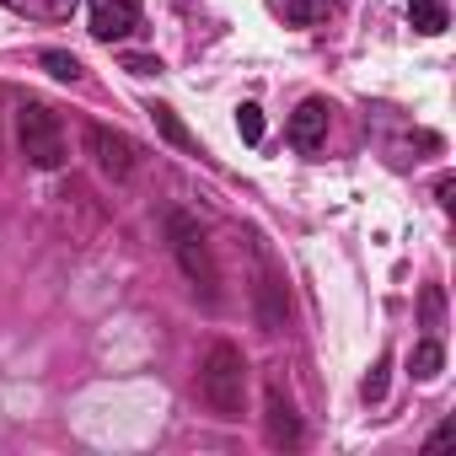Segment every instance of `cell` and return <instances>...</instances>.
Wrapping results in <instances>:
<instances>
[{
	"instance_id": "obj_2",
	"label": "cell",
	"mask_w": 456,
	"mask_h": 456,
	"mask_svg": "<svg viewBox=\"0 0 456 456\" xmlns=\"http://www.w3.org/2000/svg\"><path fill=\"white\" fill-rule=\"evenodd\" d=\"M167 242H172V258H177L183 280L204 296V306H215V301H220V269H215V258H209V242H204V232H199V220L183 215V209H172V215H167Z\"/></svg>"
},
{
	"instance_id": "obj_17",
	"label": "cell",
	"mask_w": 456,
	"mask_h": 456,
	"mask_svg": "<svg viewBox=\"0 0 456 456\" xmlns=\"http://www.w3.org/2000/svg\"><path fill=\"white\" fill-rule=\"evenodd\" d=\"M440 312H445V301H440V290H424V322H429V328L440 322Z\"/></svg>"
},
{
	"instance_id": "obj_6",
	"label": "cell",
	"mask_w": 456,
	"mask_h": 456,
	"mask_svg": "<svg viewBox=\"0 0 456 456\" xmlns=\"http://www.w3.org/2000/svg\"><path fill=\"white\" fill-rule=\"evenodd\" d=\"M129 33H140L134 0H92V38L113 44V38H129Z\"/></svg>"
},
{
	"instance_id": "obj_5",
	"label": "cell",
	"mask_w": 456,
	"mask_h": 456,
	"mask_svg": "<svg viewBox=\"0 0 456 456\" xmlns=\"http://www.w3.org/2000/svg\"><path fill=\"white\" fill-rule=\"evenodd\" d=\"M264 429H269V445H285V451L301 445V413H296V403L285 397L280 381L264 392Z\"/></svg>"
},
{
	"instance_id": "obj_13",
	"label": "cell",
	"mask_w": 456,
	"mask_h": 456,
	"mask_svg": "<svg viewBox=\"0 0 456 456\" xmlns=\"http://www.w3.org/2000/svg\"><path fill=\"white\" fill-rule=\"evenodd\" d=\"M38 65H44L54 81H81V60H76V54H65V49H44V54H38Z\"/></svg>"
},
{
	"instance_id": "obj_18",
	"label": "cell",
	"mask_w": 456,
	"mask_h": 456,
	"mask_svg": "<svg viewBox=\"0 0 456 456\" xmlns=\"http://www.w3.org/2000/svg\"><path fill=\"white\" fill-rule=\"evenodd\" d=\"M451 435H456V424H451V419H445V424H440V429H435V435H429V440H424V456H435V451H440V445H445V440H451Z\"/></svg>"
},
{
	"instance_id": "obj_16",
	"label": "cell",
	"mask_w": 456,
	"mask_h": 456,
	"mask_svg": "<svg viewBox=\"0 0 456 456\" xmlns=\"http://www.w3.org/2000/svg\"><path fill=\"white\" fill-rule=\"evenodd\" d=\"M124 70H129V76H161V60H151V54H124Z\"/></svg>"
},
{
	"instance_id": "obj_9",
	"label": "cell",
	"mask_w": 456,
	"mask_h": 456,
	"mask_svg": "<svg viewBox=\"0 0 456 456\" xmlns=\"http://www.w3.org/2000/svg\"><path fill=\"white\" fill-rule=\"evenodd\" d=\"M0 6L28 17V22H70L81 0H0Z\"/></svg>"
},
{
	"instance_id": "obj_11",
	"label": "cell",
	"mask_w": 456,
	"mask_h": 456,
	"mask_svg": "<svg viewBox=\"0 0 456 456\" xmlns=\"http://www.w3.org/2000/svg\"><path fill=\"white\" fill-rule=\"evenodd\" d=\"M408 22L424 38H440L451 28V12H445V0H408Z\"/></svg>"
},
{
	"instance_id": "obj_14",
	"label": "cell",
	"mask_w": 456,
	"mask_h": 456,
	"mask_svg": "<svg viewBox=\"0 0 456 456\" xmlns=\"http://www.w3.org/2000/svg\"><path fill=\"white\" fill-rule=\"evenodd\" d=\"M237 134H242L248 145L264 140V108H258V102H242V108H237Z\"/></svg>"
},
{
	"instance_id": "obj_3",
	"label": "cell",
	"mask_w": 456,
	"mask_h": 456,
	"mask_svg": "<svg viewBox=\"0 0 456 456\" xmlns=\"http://www.w3.org/2000/svg\"><path fill=\"white\" fill-rule=\"evenodd\" d=\"M17 140H22V156L33 161V167H44V172H54V167H65V134H60V118H54V108L49 102H22L17 108Z\"/></svg>"
},
{
	"instance_id": "obj_1",
	"label": "cell",
	"mask_w": 456,
	"mask_h": 456,
	"mask_svg": "<svg viewBox=\"0 0 456 456\" xmlns=\"http://www.w3.org/2000/svg\"><path fill=\"white\" fill-rule=\"evenodd\" d=\"M199 397L209 403L215 419H242L248 408V360L237 344H209L199 365Z\"/></svg>"
},
{
	"instance_id": "obj_7",
	"label": "cell",
	"mask_w": 456,
	"mask_h": 456,
	"mask_svg": "<svg viewBox=\"0 0 456 456\" xmlns=\"http://www.w3.org/2000/svg\"><path fill=\"white\" fill-rule=\"evenodd\" d=\"M328 102L322 97H306L301 108H296V118H290V145L301 151V156H312V151H322V140H328Z\"/></svg>"
},
{
	"instance_id": "obj_8",
	"label": "cell",
	"mask_w": 456,
	"mask_h": 456,
	"mask_svg": "<svg viewBox=\"0 0 456 456\" xmlns=\"http://www.w3.org/2000/svg\"><path fill=\"white\" fill-rule=\"evenodd\" d=\"M285 317H290V306H285V280H280V274H264V280H258V328H264V333H280Z\"/></svg>"
},
{
	"instance_id": "obj_10",
	"label": "cell",
	"mask_w": 456,
	"mask_h": 456,
	"mask_svg": "<svg viewBox=\"0 0 456 456\" xmlns=\"http://www.w3.org/2000/svg\"><path fill=\"white\" fill-rule=\"evenodd\" d=\"M145 113L156 118V129H161V140H167V145H177V151H188V156H199V140H193V129H188V124H183V118H177V113H172L167 102H151Z\"/></svg>"
},
{
	"instance_id": "obj_12",
	"label": "cell",
	"mask_w": 456,
	"mask_h": 456,
	"mask_svg": "<svg viewBox=\"0 0 456 456\" xmlns=\"http://www.w3.org/2000/svg\"><path fill=\"white\" fill-rule=\"evenodd\" d=\"M408 370H413V381H435V376L445 370V349H440L435 338L413 344V354H408Z\"/></svg>"
},
{
	"instance_id": "obj_15",
	"label": "cell",
	"mask_w": 456,
	"mask_h": 456,
	"mask_svg": "<svg viewBox=\"0 0 456 456\" xmlns=\"http://www.w3.org/2000/svg\"><path fill=\"white\" fill-rule=\"evenodd\" d=\"M387 370H392V354H381V360H376V370L365 376V387H360V392H365V403H381V397H387Z\"/></svg>"
},
{
	"instance_id": "obj_4",
	"label": "cell",
	"mask_w": 456,
	"mask_h": 456,
	"mask_svg": "<svg viewBox=\"0 0 456 456\" xmlns=\"http://www.w3.org/2000/svg\"><path fill=\"white\" fill-rule=\"evenodd\" d=\"M86 156H92L97 172H108L113 183H129L134 167H140V145H134L124 129H108V124H92V129H86Z\"/></svg>"
}]
</instances>
